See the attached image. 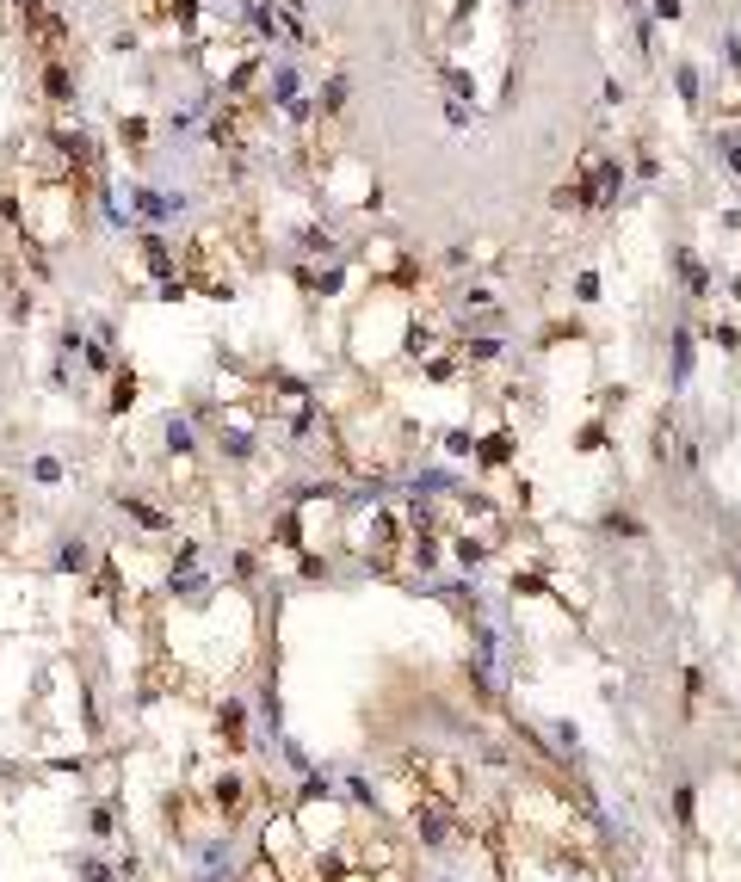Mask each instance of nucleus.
Instances as JSON below:
<instances>
[{"label":"nucleus","instance_id":"4c0bfd02","mask_svg":"<svg viewBox=\"0 0 741 882\" xmlns=\"http://www.w3.org/2000/svg\"><path fill=\"white\" fill-rule=\"evenodd\" d=\"M649 44H655V25H649V19H637V50H643V56H655Z\"/></svg>","mask_w":741,"mask_h":882},{"label":"nucleus","instance_id":"6ab92c4d","mask_svg":"<svg viewBox=\"0 0 741 882\" xmlns=\"http://www.w3.org/2000/svg\"><path fill=\"white\" fill-rule=\"evenodd\" d=\"M674 87H680V105H686V112H698V105H704V75H698L692 62H674Z\"/></svg>","mask_w":741,"mask_h":882},{"label":"nucleus","instance_id":"f257e3e1","mask_svg":"<svg viewBox=\"0 0 741 882\" xmlns=\"http://www.w3.org/2000/svg\"><path fill=\"white\" fill-rule=\"evenodd\" d=\"M204 808H210V815H217L223 827H241L247 821V808H254L260 802V790H254V778H247V771L241 765H223V771H210V778H204Z\"/></svg>","mask_w":741,"mask_h":882},{"label":"nucleus","instance_id":"7ed1b4c3","mask_svg":"<svg viewBox=\"0 0 741 882\" xmlns=\"http://www.w3.org/2000/svg\"><path fill=\"white\" fill-rule=\"evenodd\" d=\"M408 771L420 778V790H427L433 802H445V808H464V765L457 759H445V753H420V759H408Z\"/></svg>","mask_w":741,"mask_h":882},{"label":"nucleus","instance_id":"0eeeda50","mask_svg":"<svg viewBox=\"0 0 741 882\" xmlns=\"http://www.w3.org/2000/svg\"><path fill=\"white\" fill-rule=\"evenodd\" d=\"M136 260H143V272L161 284V278H173V272H180V247H173L161 229H143V235H136Z\"/></svg>","mask_w":741,"mask_h":882},{"label":"nucleus","instance_id":"2eb2a0df","mask_svg":"<svg viewBox=\"0 0 741 882\" xmlns=\"http://www.w3.org/2000/svg\"><path fill=\"white\" fill-rule=\"evenodd\" d=\"M149 136H155V124H149V118H136V112H130V118H118V149H124L130 161H143V155H149Z\"/></svg>","mask_w":741,"mask_h":882},{"label":"nucleus","instance_id":"423d86ee","mask_svg":"<svg viewBox=\"0 0 741 882\" xmlns=\"http://www.w3.org/2000/svg\"><path fill=\"white\" fill-rule=\"evenodd\" d=\"M210 734H217V747L223 753H247L254 741H247V704L229 691V697H217V710H210Z\"/></svg>","mask_w":741,"mask_h":882},{"label":"nucleus","instance_id":"e433bc0d","mask_svg":"<svg viewBox=\"0 0 741 882\" xmlns=\"http://www.w3.org/2000/svg\"><path fill=\"white\" fill-rule=\"evenodd\" d=\"M136 44H143V38H136V25H124V31H112V50H118V56H130Z\"/></svg>","mask_w":741,"mask_h":882},{"label":"nucleus","instance_id":"aec40b11","mask_svg":"<svg viewBox=\"0 0 741 882\" xmlns=\"http://www.w3.org/2000/svg\"><path fill=\"white\" fill-rule=\"evenodd\" d=\"M439 451L457 457V463H464V457L476 463V432H470V426H445V432H439Z\"/></svg>","mask_w":741,"mask_h":882},{"label":"nucleus","instance_id":"58836bf2","mask_svg":"<svg viewBox=\"0 0 741 882\" xmlns=\"http://www.w3.org/2000/svg\"><path fill=\"white\" fill-rule=\"evenodd\" d=\"M599 99H606V105H624L630 93H624V81H606V87H599Z\"/></svg>","mask_w":741,"mask_h":882},{"label":"nucleus","instance_id":"412c9836","mask_svg":"<svg viewBox=\"0 0 741 882\" xmlns=\"http://www.w3.org/2000/svg\"><path fill=\"white\" fill-rule=\"evenodd\" d=\"M198 562H204V543L180 537V549H167V580H173V574H198Z\"/></svg>","mask_w":741,"mask_h":882},{"label":"nucleus","instance_id":"ddd939ff","mask_svg":"<svg viewBox=\"0 0 741 882\" xmlns=\"http://www.w3.org/2000/svg\"><path fill=\"white\" fill-rule=\"evenodd\" d=\"M50 568H56V574H75V580L93 574V543H87V537H62L56 556H50Z\"/></svg>","mask_w":741,"mask_h":882},{"label":"nucleus","instance_id":"20e7f679","mask_svg":"<svg viewBox=\"0 0 741 882\" xmlns=\"http://www.w3.org/2000/svg\"><path fill=\"white\" fill-rule=\"evenodd\" d=\"M124 204H130L136 223H149V229H167V223L186 216V192H161V186H130Z\"/></svg>","mask_w":741,"mask_h":882},{"label":"nucleus","instance_id":"c9c22d12","mask_svg":"<svg viewBox=\"0 0 741 882\" xmlns=\"http://www.w3.org/2000/svg\"><path fill=\"white\" fill-rule=\"evenodd\" d=\"M698 704H704V673L686 667V710H698Z\"/></svg>","mask_w":741,"mask_h":882},{"label":"nucleus","instance_id":"37998d69","mask_svg":"<svg viewBox=\"0 0 741 882\" xmlns=\"http://www.w3.org/2000/svg\"><path fill=\"white\" fill-rule=\"evenodd\" d=\"M0 241H13V235H7V223H0Z\"/></svg>","mask_w":741,"mask_h":882},{"label":"nucleus","instance_id":"6e6552de","mask_svg":"<svg viewBox=\"0 0 741 882\" xmlns=\"http://www.w3.org/2000/svg\"><path fill=\"white\" fill-rule=\"evenodd\" d=\"M118 512H124L136 531H149V537H167L173 531V506H155L149 494H118Z\"/></svg>","mask_w":741,"mask_h":882},{"label":"nucleus","instance_id":"39448f33","mask_svg":"<svg viewBox=\"0 0 741 882\" xmlns=\"http://www.w3.org/2000/svg\"><path fill=\"white\" fill-rule=\"evenodd\" d=\"M38 99H44V112H75L81 81H75V62H68V56L38 62Z\"/></svg>","mask_w":741,"mask_h":882},{"label":"nucleus","instance_id":"4be33fe9","mask_svg":"<svg viewBox=\"0 0 741 882\" xmlns=\"http://www.w3.org/2000/svg\"><path fill=\"white\" fill-rule=\"evenodd\" d=\"M439 75H445V93H451V99H464V105H476V75H470V68H457V62H445Z\"/></svg>","mask_w":741,"mask_h":882},{"label":"nucleus","instance_id":"79ce46f5","mask_svg":"<svg viewBox=\"0 0 741 882\" xmlns=\"http://www.w3.org/2000/svg\"><path fill=\"white\" fill-rule=\"evenodd\" d=\"M624 7H630V13H637V7H643V0H624Z\"/></svg>","mask_w":741,"mask_h":882},{"label":"nucleus","instance_id":"f8f14e48","mask_svg":"<svg viewBox=\"0 0 741 882\" xmlns=\"http://www.w3.org/2000/svg\"><path fill=\"white\" fill-rule=\"evenodd\" d=\"M161 438H167V457H198V420L192 414H167Z\"/></svg>","mask_w":741,"mask_h":882},{"label":"nucleus","instance_id":"1a4fd4ad","mask_svg":"<svg viewBox=\"0 0 741 882\" xmlns=\"http://www.w3.org/2000/svg\"><path fill=\"white\" fill-rule=\"evenodd\" d=\"M309 105H315V130H322V124H334V118H346V105H352V81H346L340 68H334V75H328L322 87L309 93Z\"/></svg>","mask_w":741,"mask_h":882},{"label":"nucleus","instance_id":"f3484780","mask_svg":"<svg viewBox=\"0 0 741 882\" xmlns=\"http://www.w3.org/2000/svg\"><path fill=\"white\" fill-rule=\"evenodd\" d=\"M674 272L686 278V290H692V297H698V303H704V297H711V272H704V266H698V253H692V247H674Z\"/></svg>","mask_w":741,"mask_h":882},{"label":"nucleus","instance_id":"c03bdc74","mask_svg":"<svg viewBox=\"0 0 741 882\" xmlns=\"http://www.w3.org/2000/svg\"><path fill=\"white\" fill-rule=\"evenodd\" d=\"M735 593H741V574H735Z\"/></svg>","mask_w":741,"mask_h":882},{"label":"nucleus","instance_id":"a19ab883","mask_svg":"<svg viewBox=\"0 0 741 882\" xmlns=\"http://www.w3.org/2000/svg\"><path fill=\"white\" fill-rule=\"evenodd\" d=\"M507 7H513V19H519V13H532V0H507Z\"/></svg>","mask_w":741,"mask_h":882},{"label":"nucleus","instance_id":"9b49d317","mask_svg":"<svg viewBox=\"0 0 741 882\" xmlns=\"http://www.w3.org/2000/svg\"><path fill=\"white\" fill-rule=\"evenodd\" d=\"M513 457H519V432H513V426H494V432L476 438V463H482V469H507Z\"/></svg>","mask_w":741,"mask_h":882},{"label":"nucleus","instance_id":"393cba45","mask_svg":"<svg viewBox=\"0 0 741 882\" xmlns=\"http://www.w3.org/2000/svg\"><path fill=\"white\" fill-rule=\"evenodd\" d=\"M87 833H93L99 845H112V833H118V815H112V802H93V808H87Z\"/></svg>","mask_w":741,"mask_h":882},{"label":"nucleus","instance_id":"9d476101","mask_svg":"<svg viewBox=\"0 0 741 882\" xmlns=\"http://www.w3.org/2000/svg\"><path fill=\"white\" fill-rule=\"evenodd\" d=\"M136 401H143V377H136V364H118V371L105 377V414L124 420Z\"/></svg>","mask_w":741,"mask_h":882},{"label":"nucleus","instance_id":"ea45409f","mask_svg":"<svg viewBox=\"0 0 741 882\" xmlns=\"http://www.w3.org/2000/svg\"><path fill=\"white\" fill-rule=\"evenodd\" d=\"M723 56H729V68L741 75V38H729V44H723Z\"/></svg>","mask_w":741,"mask_h":882},{"label":"nucleus","instance_id":"f704fd0d","mask_svg":"<svg viewBox=\"0 0 741 882\" xmlns=\"http://www.w3.org/2000/svg\"><path fill=\"white\" fill-rule=\"evenodd\" d=\"M655 19L661 25H680L686 19V0H655Z\"/></svg>","mask_w":741,"mask_h":882},{"label":"nucleus","instance_id":"bb28decb","mask_svg":"<svg viewBox=\"0 0 741 882\" xmlns=\"http://www.w3.org/2000/svg\"><path fill=\"white\" fill-rule=\"evenodd\" d=\"M704 340L723 346V352H741V327L735 321H711V327H704Z\"/></svg>","mask_w":741,"mask_h":882},{"label":"nucleus","instance_id":"2f4dec72","mask_svg":"<svg viewBox=\"0 0 741 882\" xmlns=\"http://www.w3.org/2000/svg\"><path fill=\"white\" fill-rule=\"evenodd\" d=\"M581 457H593V451H606V420H593L587 432H581V445H575Z\"/></svg>","mask_w":741,"mask_h":882},{"label":"nucleus","instance_id":"a878e982","mask_svg":"<svg viewBox=\"0 0 741 882\" xmlns=\"http://www.w3.org/2000/svg\"><path fill=\"white\" fill-rule=\"evenodd\" d=\"M494 303H501V297H494L488 284H464V290H457V309H464V315L470 309H494Z\"/></svg>","mask_w":741,"mask_h":882},{"label":"nucleus","instance_id":"dca6fc26","mask_svg":"<svg viewBox=\"0 0 741 882\" xmlns=\"http://www.w3.org/2000/svg\"><path fill=\"white\" fill-rule=\"evenodd\" d=\"M692 364H698V334L692 327H674V389L692 383Z\"/></svg>","mask_w":741,"mask_h":882},{"label":"nucleus","instance_id":"b1692460","mask_svg":"<svg viewBox=\"0 0 741 882\" xmlns=\"http://www.w3.org/2000/svg\"><path fill=\"white\" fill-rule=\"evenodd\" d=\"M75 876H81V882H118V864L99 858V852H81V858H75Z\"/></svg>","mask_w":741,"mask_h":882},{"label":"nucleus","instance_id":"a18cd8bd","mask_svg":"<svg viewBox=\"0 0 741 882\" xmlns=\"http://www.w3.org/2000/svg\"><path fill=\"white\" fill-rule=\"evenodd\" d=\"M0 636H7V630H0Z\"/></svg>","mask_w":741,"mask_h":882},{"label":"nucleus","instance_id":"4468645a","mask_svg":"<svg viewBox=\"0 0 741 882\" xmlns=\"http://www.w3.org/2000/svg\"><path fill=\"white\" fill-rule=\"evenodd\" d=\"M210 593H217L210 574H173L167 580V599H180V605H210Z\"/></svg>","mask_w":741,"mask_h":882},{"label":"nucleus","instance_id":"a211bd4d","mask_svg":"<svg viewBox=\"0 0 741 882\" xmlns=\"http://www.w3.org/2000/svg\"><path fill=\"white\" fill-rule=\"evenodd\" d=\"M556 586H550V574L544 568H513V599H550Z\"/></svg>","mask_w":741,"mask_h":882},{"label":"nucleus","instance_id":"cd10ccee","mask_svg":"<svg viewBox=\"0 0 741 882\" xmlns=\"http://www.w3.org/2000/svg\"><path fill=\"white\" fill-rule=\"evenodd\" d=\"M606 531H612V537H649V525L630 519V512H606Z\"/></svg>","mask_w":741,"mask_h":882},{"label":"nucleus","instance_id":"473e14b6","mask_svg":"<svg viewBox=\"0 0 741 882\" xmlns=\"http://www.w3.org/2000/svg\"><path fill=\"white\" fill-rule=\"evenodd\" d=\"M674 815H680V833H692V784H674Z\"/></svg>","mask_w":741,"mask_h":882},{"label":"nucleus","instance_id":"c85d7f7f","mask_svg":"<svg viewBox=\"0 0 741 882\" xmlns=\"http://www.w3.org/2000/svg\"><path fill=\"white\" fill-rule=\"evenodd\" d=\"M445 124H451V130H470V124H476V105H464V99H445Z\"/></svg>","mask_w":741,"mask_h":882},{"label":"nucleus","instance_id":"5701e85b","mask_svg":"<svg viewBox=\"0 0 741 882\" xmlns=\"http://www.w3.org/2000/svg\"><path fill=\"white\" fill-rule=\"evenodd\" d=\"M62 475H68L62 457H31L25 463V482H38V488H62Z\"/></svg>","mask_w":741,"mask_h":882},{"label":"nucleus","instance_id":"72a5a7b5","mask_svg":"<svg viewBox=\"0 0 741 882\" xmlns=\"http://www.w3.org/2000/svg\"><path fill=\"white\" fill-rule=\"evenodd\" d=\"M575 303H599V272H575Z\"/></svg>","mask_w":741,"mask_h":882},{"label":"nucleus","instance_id":"7c9ffc66","mask_svg":"<svg viewBox=\"0 0 741 882\" xmlns=\"http://www.w3.org/2000/svg\"><path fill=\"white\" fill-rule=\"evenodd\" d=\"M297 574H303V580H328V556H315V549H303V556H297Z\"/></svg>","mask_w":741,"mask_h":882},{"label":"nucleus","instance_id":"c756f323","mask_svg":"<svg viewBox=\"0 0 741 882\" xmlns=\"http://www.w3.org/2000/svg\"><path fill=\"white\" fill-rule=\"evenodd\" d=\"M717 149H723V167L741 179V136H735V130H723V136H717Z\"/></svg>","mask_w":741,"mask_h":882},{"label":"nucleus","instance_id":"f03ea898","mask_svg":"<svg viewBox=\"0 0 741 882\" xmlns=\"http://www.w3.org/2000/svg\"><path fill=\"white\" fill-rule=\"evenodd\" d=\"M575 179H581V192H587V210H612L624 198V186H630V173H624V161L612 149H587L581 167H575Z\"/></svg>","mask_w":741,"mask_h":882}]
</instances>
